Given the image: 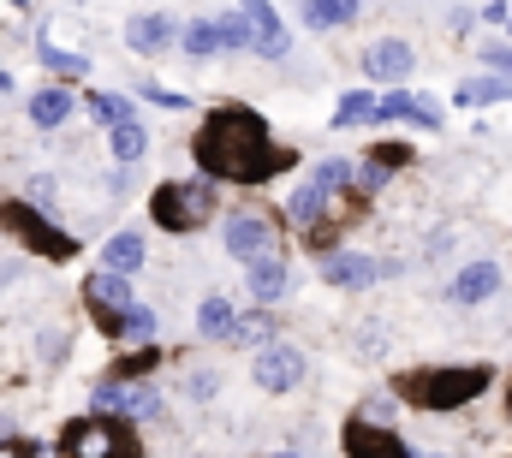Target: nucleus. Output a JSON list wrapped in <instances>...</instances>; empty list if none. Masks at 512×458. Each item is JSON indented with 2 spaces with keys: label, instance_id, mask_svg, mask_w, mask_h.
I'll use <instances>...</instances> for the list:
<instances>
[{
  "label": "nucleus",
  "instance_id": "obj_22",
  "mask_svg": "<svg viewBox=\"0 0 512 458\" xmlns=\"http://www.w3.org/2000/svg\"><path fill=\"white\" fill-rule=\"evenodd\" d=\"M358 12H364V0H304L310 30H346V24H358Z\"/></svg>",
  "mask_w": 512,
  "mask_h": 458
},
{
  "label": "nucleus",
  "instance_id": "obj_35",
  "mask_svg": "<svg viewBox=\"0 0 512 458\" xmlns=\"http://www.w3.org/2000/svg\"><path fill=\"white\" fill-rule=\"evenodd\" d=\"M370 161L387 167V173H393V167H411V143H376V149H370Z\"/></svg>",
  "mask_w": 512,
  "mask_h": 458
},
{
  "label": "nucleus",
  "instance_id": "obj_37",
  "mask_svg": "<svg viewBox=\"0 0 512 458\" xmlns=\"http://www.w3.org/2000/svg\"><path fill=\"white\" fill-rule=\"evenodd\" d=\"M507 18H512L507 0H489V6H483V24H507Z\"/></svg>",
  "mask_w": 512,
  "mask_h": 458
},
{
  "label": "nucleus",
  "instance_id": "obj_5",
  "mask_svg": "<svg viewBox=\"0 0 512 458\" xmlns=\"http://www.w3.org/2000/svg\"><path fill=\"white\" fill-rule=\"evenodd\" d=\"M0 232L12 244H24L30 256H42V262H72L78 256V238L60 227V221H48V209H36L24 197H6L0 203Z\"/></svg>",
  "mask_w": 512,
  "mask_h": 458
},
{
  "label": "nucleus",
  "instance_id": "obj_18",
  "mask_svg": "<svg viewBox=\"0 0 512 458\" xmlns=\"http://www.w3.org/2000/svg\"><path fill=\"white\" fill-rule=\"evenodd\" d=\"M149 262V238L137 227H120L108 244H102V268H114V274H137Z\"/></svg>",
  "mask_w": 512,
  "mask_h": 458
},
{
  "label": "nucleus",
  "instance_id": "obj_1",
  "mask_svg": "<svg viewBox=\"0 0 512 458\" xmlns=\"http://www.w3.org/2000/svg\"><path fill=\"white\" fill-rule=\"evenodd\" d=\"M191 161L215 185H268L280 179L298 155L268 137V119L256 108H215L191 137Z\"/></svg>",
  "mask_w": 512,
  "mask_h": 458
},
{
  "label": "nucleus",
  "instance_id": "obj_33",
  "mask_svg": "<svg viewBox=\"0 0 512 458\" xmlns=\"http://www.w3.org/2000/svg\"><path fill=\"white\" fill-rule=\"evenodd\" d=\"M54 185H60L54 173H30V179H24V203H36V209H54V197H60Z\"/></svg>",
  "mask_w": 512,
  "mask_h": 458
},
{
  "label": "nucleus",
  "instance_id": "obj_3",
  "mask_svg": "<svg viewBox=\"0 0 512 458\" xmlns=\"http://www.w3.org/2000/svg\"><path fill=\"white\" fill-rule=\"evenodd\" d=\"M215 209H221V191H215V179H161L155 191H149V221L161 232H173V238H185V232H203L215 221Z\"/></svg>",
  "mask_w": 512,
  "mask_h": 458
},
{
  "label": "nucleus",
  "instance_id": "obj_31",
  "mask_svg": "<svg viewBox=\"0 0 512 458\" xmlns=\"http://www.w3.org/2000/svg\"><path fill=\"white\" fill-rule=\"evenodd\" d=\"M90 114L114 131V125H131V119H137V102H131V96H90Z\"/></svg>",
  "mask_w": 512,
  "mask_h": 458
},
{
  "label": "nucleus",
  "instance_id": "obj_41",
  "mask_svg": "<svg viewBox=\"0 0 512 458\" xmlns=\"http://www.w3.org/2000/svg\"><path fill=\"white\" fill-rule=\"evenodd\" d=\"M274 458H298V453H274Z\"/></svg>",
  "mask_w": 512,
  "mask_h": 458
},
{
  "label": "nucleus",
  "instance_id": "obj_32",
  "mask_svg": "<svg viewBox=\"0 0 512 458\" xmlns=\"http://www.w3.org/2000/svg\"><path fill=\"white\" fill-rule=\"evenodd\" d=\"M221 393V369H209V363H197V369H185V399H197V405H209Z\"/></svg>",
  "mask_w": 512,
  "mask_h": 458
},
{
  "label": "nucleus",
  "instance_id": "obj_19",
  "mask_svg": "<svg viewBox=\"0 0 512 458\" xmlns=\"http://www.w3.org/2000/svg\"><path fill=\"white\" fill-rule=\"evenodd\" d=\"M72 108H78V96H72L66 84H42V90L30 96V125H36V131H54V125L72 119Z\"/></svg>",
  "mask_w": 512,
  "mask_h": 458
},
{
  "label": "nucleus",
  "instance_id": "obj_8",
  "mask_svg": "<svg viewBox=\"0 0 512 458\" xmlns=\"http://www.w3.org/2000/svg\"><path fill=\"white\" fill-rule=\"evenodd\" d=\"M221 244H227V256L233 262H262V256H280V227L268 221V215H256V209H245V215H227V232H221Z\"/></svg>",
  "mask_w": 512,
  "mask_h": 458
},
{
  "label": "nucleus",
  "instance_id": "obj_38",
  "mask_svg": "<svg viewBox=\"0 0 512 458\" xmlns=\"http://www.w3.org/2000/svg\"><path fill=\"white\" fill-rule=\"evenodd\" d=\"M0 458H36L30 441H0Z\"/></svg>",
  "mask_w": 512,
  "mask_h": 458
},
{
  "label": "nucleus",
  "instance_id": "obj_26",
  "mask_svg": "<svg viewBox=\"0 0 512 458\" xmlns=\"http://www.w3.org/2000/svg\"><path fill=\"white\" fill-rule=\"evenodd\" d=\"M179 48H185V54H197V60L221 54V30H215V18H185V30H179Z\"/></svg>",
  "mask_w": 512,
  "mask_h": 458
},
{
  "label": "nucleus",
  "instance_id": "obj_39",
  "mask_svg": "<svg viewBox=\"0 0 512 458\" xmlns=\"http://www.w3.org/2000/svg\"><path fill=\"white\" fill-rule=\"evenodd\" d=\"M6 90H12V72H0V96H6Z\"/></svg>",
  "mask_w": 512,
  "mask_h": 458
},
{
  "label": "nucleus",
  "instance_id": "obj_42",
  "mask_svg": "<svg viewBox=\"0 0 512 458\" xmlns=\"http://www.w3.org/2000/svg\"><path fill=\"white\" fill-rule=\"evenodd\" d=\"M423 458H447V453H423Z\"/></svg>",
  "mask_w": 512,
  "mask_h": 458
},
{
  "label": "nucleus",
  "instance_id": "obj_6",
  "mask_svg": "<svg viewBox=\"0 0 512 458\" xmlns=\"http://www.w3.org/2000/svg\"><path fill=\"white\" fill-rule=\"evenodd\" d=\"M84 304H90L96 334L120 340V322H126V310L137 304V280H131V274H114V268H102V274L84 280Z\"/></svg>",
  "mask_w": 512,
  "mask_h": 458
},
{
  "label": "nucleus",
  "instance_id": "obj_7",
  "mask_svg": "<svg viewBox=\"0 0 512 458\" xmlns=\"http://www.w3.org/2000/svg\"><path fill=\"white\" fill-rule=\"evenodd\" d=\"M90 405H96V411H120L131 423H161V411H167V399H161L149 381H120V375H102V381L90 387Z\"/></svg>",
  "mask_w": 512,
  "mask_h": 458
},
{
  "label": "nucleus",
  "instance_id": "obj_12",
  "mask_svg": "<svg viewBox=\"0 0 512 458\" xmlns=\"http://www.w3.org/2000/svg\"><path fill=\"white\" fill-rule=\"evenodd\" d=\"M364 72H370V84H405L411 72H417V48L405 42V36H376L370 48H364Z\"/></svg>",
  "mask_w": 512,
  "mask_h": 458
},
{
  "label": "nucleus",
  "instance_id": "obj_43",
  "mask_svg": "<svg viewBox=\"0 0 512 458\" xmlns=\"http://www.w3.org/2000/svg\"><path fill=\"white\" fill-rule=\"evenodd\" d=\"M6 6H24V0H6Z\"/></svg>",
  "mask_w": 512,
  "mask_h": 458
},
{
  "label": "nucleus",
  "instance_id": "obj_15",
  "mask_svg": "<svg viewBox=\"0 0 512 458\" xmlns=\"http://www.w3.org/2000/svg\"><path fill=\"white\" fill-rule=\"evenodd\" d=\"M179 18L173 12H137V18H126V48L131 54H161V48H173L179 42Z\"/></svg>",
  "mask_w": 512,
  "mask_h": 458
},
{
  "label": "nucleus",
  "instance_id": "obj_17",
  "mask_svg": "<svg viewBox=\"0 0 512 458\" xmlns=\"http://www.w3.org/2000/svg\"><path fill=\"white\" fill-rule=\"evenodd\" d=\"M245 286H251V298L268 310V304H280L286 298V286H292V268H286V250L280 256H262V262H251L245 268Z\"/></svg>",
  "mask_w": 512,
  "mask_h": 458
},
{
  "label": "nucleus",
  "instance_id": "obj_30",
  "mask_svg": "<svg viewBox=\"0 0 512 458\" xmlns=\"http://www.w3.org/2000/svg\"><path fill=\"white\" fill-rule=\"evenodd\" d=\"M215 30H221V48H256V24L245 18V6L239 12H221Z\"/></svg>",
  "mask_w": 512,
  "mask_h": 458
},
{
  "label": "nucleus",
  "instance_id": "obj_21",
  "mask_svg": "<svg viewBox=\"0 0 512 458\" xmlns=\"http://www.w3.org/2000/svg\"><path fill=\"white\" fill-rule=\"evenodd\" d=\"M227 345H239V351H262V345H274V316H268L262 304H256V310H239Z\"/></svg>",
  "mask_w": 512,
  "mask_h": 458
},
{
  "label": "nucleus",
  "instance_id": "obj_24",
  "mask_svg": "<svg viewBox=\"0 0 512 458\" xmlns=\"http://www.w3.org/2000/svg\"><path fill=\"white\" fill-rule=\"evenodd\" d=\"M376 90H346L340 96V108H334V131H346V125H376Z\"/></svg>",
  "mask_w": 512,
  "mask_h": 458
},
{
  "label": "nucleus",
  "instance_id": "obj_27",
  "mask_svg": "<svg viewBox=\"0 0 512 458\" xmlns=\"http://www.w3.org/2000/svg\"><path fill=\"white\" fill-rule=\"evenodd\" d=\"M352 173H358L352 161H340V155H328V161H316V167H310V185H322L328 197H346V191H352Z\"/></svg>",
  "mask_w": 512,
  "mask_h": 458
},
{
  "label": "nucleus",
  "instance_id": "obj_16",
  "mask_svg": "<svg viewBox=\"0 0 512 458\" xmlns=\"http://www.w3.org/2000/svg\"><path fill=\"white\" fill-rule=\"evenodd\" d=\"M239 6H245V18L256 24V54H262V60H286L292 36H286V24H280L274 0H239Z\"/></svg>",
  "mask_w": 512,
  "mask_h": 458
},
{
  "label": "nucleus",
  "instance_id": "obj_40",
  "mask_svg": "<svg viewBox=\"0 0 512 458\" xmlns=\"http://www.w3.org/2000/svg\"><path fill=\"white\" fill-rule=\"evenodd\" d=\"M507 417H512V381H507Z\"/></svg>",
  "mask_w": 512,
  "mask_h": 458
},
{
  "label": "nucleus",
  "instance_id": "obj_2",
  "mask_svg": "<svg viewBox=\"0 0 512 458\" xmlns=\"http://www.w3.org/2000/svg\"><path fill=\"white\" fill-rule=\"evenodd\" d=\"M495 387L489 363H429V369H399L393 399L411 411H465Z\"/></svg>",
  "mask_w": 512,
  "mask_h": 458
},
{
  "label": "nucleus",
  "instance_id": "obj_13",
  "mask_svg": "<svg viewBox=\"0 0 512 458\" xmlns=\"http://www.w3.org/2000/svg\"><path fill=\"white\" fill-rule=\"evenodd\" d=\"M376 125H411V131H441V108L429 102V96H417V90H387L382 102H376Z\"/></svg>",
  "mask_w": 512,
  "mask_h": 458
},
{
  "label": "nucleus",
  "instance_id": "obj_36",
  "mask_svg": "<svg viewBox=\"0 0 512 458\" xmlns=\"http://www.w3.org/2000/svg\"><path fill=\"white\" fill-rule=\"evenodd\" d=\"M137 102H155V108H185V96L161 90V84H137Z\"/></svg>",
  "mask_w": 512,
  "mask_h": 458
},
{
  "label": "nucleus",
  "instance_id": "obj_23",
  "mask_svg": "<svg viewBox=\"0 0 512 458\" xmlns=\"http://www.w3.org/2000/svg\"><path fill=\"white\" fill-rule=\"evenodd\" d=\"M233 316H239V304L215 292V298L197 304V334H203V340H227V334H233Z\"/></svg>",
  "mask_w": 512,
  "mask_h": 458
},
{
  "label": "nucleus",
  "instance_id": "obj_29",
  "mask_svg": "<svg viewBox=\"0 0 512 458\" xmlns=\"http://www.w3.org/2000/svg\"><path fill=\"white\" fill-rule=\"evenodd\" d=\"M155 334H161L155 310H149V304H131L126 322H120V340H131V345H155Z\"/></svg>",
  "mask_w": 512,
  "mask_h": 458
},
{
  "label": "nucleus",
  "instance_id": "obj_25",
  "mask_svg": "<svg viewBox=\"0 0 512 458\" xmlns=\"http://www.w3.org/2000/svg\"><path fill=\"white\" fill-rule=\"evenodd\" d=\"M108 143H114V161H120V167H137V161L149 155V131H143V119L114 125V131H108Z\"/></svg>",
  "mask_w": 512,
  "mask_h": 458
},
{
  "label": "nucleus",
  "instance_id": "obj_11",
  "mask_svg": "<svg viewBox=\"0 0 512 458\" xmlns=\"http://www.w3.org/2000/svg\"><path fill=\"white\" fill-rule=\"evenodd\" d=\"M340 453L346 458H417L399 435H393V423H370V417H352V423H346Z\"/></svg>",
  "mask_w": 512,
  "mask_h": 458
},
{
  "label": "nucleus",
  "instance_id": "obj_14",
  "mask_svg": "<svg viewBox=\"0 0 512 458\" xmlns=\"http://www.w3.org/2000/svg\"><path fill=\"white\" fill-rule=\"evenodd\" d=\"M501 292V262H465L453 280H447V304H459V310H477V304H489Z\"/></svg>",
  "mask_w": 512,
  "mask_h": 458
},
{
  "label": "nucleus",
  "instance_id": "obj_44",
  "mask_svg": "<svg viewBox=\"0 0 512 458\" xmlns=\"http://www.w3.org/2000/svg\"><path fill=\"white\" fill-rule=\"evenodd\" d=\"M507 36H512V18H507Z\"/></svg>",
  "mask_w": 512,
  "mask_h": 458
},
{
  "label": "nucleus",
  "instance_id": "obj_4",
  "mask_svg": "<svg viewBox=\"0 0 512 458\" xmlns=\"http://www.w3.org/2000/svg\"><path fill=\"white\" fill-rule=\"evenodd\" d=\"M60 458H143L137 435H131V417L120 411H90V417H72L60 429Z\"/></svg>",
  "mask_w": 512,
  "mask_h": 458
},
{
  "label": "nucleus",
  "instance_id": "obj_9",
  "mask_svg": "<svg viewBox=\"0 0 512 458\" xmlns=\"http://www.w3.org/2000/svg\"><path fill=\"white\" fill-rule=\"evenodd\" d=\"M316 268H322V280L340 286V292H364V286H376L387 274H399V262L364 256V250H328V256H316Z\"/></svg>",
  "mask_w": 512,
  "mask_h": 458
},
{
  "label": "nucleus",
  "instance_id": "obj_28",
  "mask_svg": "<svg viewBox=\"0 0 512 458\" xmlns=\"http://www.w3.org/2000/svg\"><path fill=\"white\" fill-rule=\"evenodd\" d=\"M36 60H42L48 72H60V78H84V72H90V54H66V48H54V42H36Z\"/></svg>",
  "mask_w": 512,
  "mask_h": 458
},
{
  "label": "nucleus",
  "instance_id": "obj_10",
  "mask_svg": "<svg viewBox=\"0 0 512 458\" xmlns=\"http://www.w3.org/2000/svg\"><path fill=\"white\" fill-rule=\"evenodd\" d=\"M304 375H310L304 351H298V345H286V340L262 345V351H256V363H251V381L262 387V393H298V387H304Z\"/></svg>",
  "mask_w": 512,
  "mask_h": 458
},
{
  "label": "nucleus",
  "instance_id": "obj_20",
  "mask_svg": "<svg viewBox=\"0 0 512 458\" xmlns=\"http://www.w3.org/2000/svg\"><path fill=\"white\" fill-rule=\"evenodd\" d=\"M453 102H459V108H495V102H512V78H501V72H477V78H465V84L453 90Z\"/></svg>",
  "mask_w": 512,
  "mask_h": 458
},
{
  "label": "nucleus",
  "instance_id": "obj_34",
  "mask_svg": "<svg viewBox=\"0 0 512 458\" xmlns=\"http://www.w3.org/2000/svg\"><path fill=\"white\" fill-rule=\"evenodd\" d=\"M477 60H483V72L512 78V42H483V48H477Z\"/></svg>",
  "mask_w": 512,
  "mask_h": 458
}]
</instances>
